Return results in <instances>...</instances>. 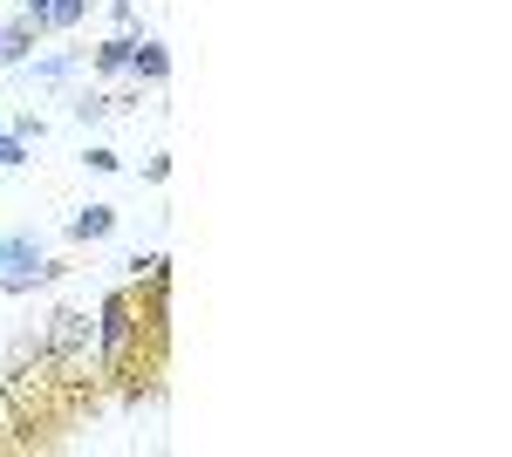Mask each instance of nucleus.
Returning <instances> with one entry per match:
<instances>
[{
  "mask_svg": "<svg viewBox=\"0 0 512 457\" xmlns=\"http://www.w3.org/2000/svg\"><path fill=\"white\" fill-rule=\"evenodd\" d=\"M144 348V307L130 287H110L96 307V376H130Z\"/></svg>",
  "mask_w": 512,
  "mask_h": 457,
  "instance_id": "f257e3e1",
  "label": "nucleus"
},
{
  "mask_svg": "<svg viewBox=\"0 0 512 457\" xmlns=\"http://www.w3.org/2000/svg\"><path fill=\"white\" fill-rule=\"evenodd\" d=\"M41 362L62 382H82L96 369V321L82 307H55L48 314V335H41Z\"/></svg>",
  "mask_w": 512,
  "mask_h": 457,
  "instance_id": "f03ea898",
  "label": "nucleus"
},
{
  "mask_svg": "<svg viewBox=\"0 0 512 457\" xmlns=\"http://www.w3.org/2000/svg\"><path fill=\"white\" fill-rule=\"evenodd\" d=\"M62 260H48L41 253L35 232H0V294H35L48 280H62Z\"/></svg>",
  "mask_w": 512,
  "mask_h": 457,
  "instance_id": "7ed1b4c3",
  "label": "nucleus"
},
{
  "mask_svg": "<svg viewBox=\"0 0 512 457\" xmlns=\"http://www.w3.org/2000/svg\"><path fill=\"white\" fill-rule=\"evenodd\" d=\"M130 82H137V89L171 82V48H164L158 35H137V48H130Z\"/></svg>",
  "mask_w": 512,
  "mask_h": 457,
  "instance_id": "20e7f679",
  "label": "nucleus"
},
{
  "mask_svg": "<svg viewBox=\"0 0 512 457\" xmlns=\"http://www.w3.org/2000/svg\"><path fill=\"white\" fill-rule=\"evenodd\" d=\"M35 48H41V28L14 14V21L0 28V69H28V62H35Z\"/></svg>",
  "mask_w": 512,
  "mask_h": 457,
  "instance_id": "39448f33",
  "label": "nucleus"
},
{
  "mask_svg": "<svg viewBox=\"0 0 512 457\" xmlns=\"http://www.w3.org/2000/svg\"><path fill=\"white\" fill-rule=\"evenodd\" d=\"M110 232H117V205H103V198L82 205L76 219H69V239H76V246H96V239H110Z\"/></svg>",
  "mask_w": 512,
  "mask_h": 457,
  "instance_id": "423d86ee",
  "label": "nucleus"
},
{
  "mask_svg": "<svg viewBox=\"0 0 512 457\" xmlns=\"http://www.w3.org/2000/svg\"><path fill=\"white\" fill-rule=\"evenodd\" d=\"M21 430H28V410L14 403V389H7V376H0V444H14V451H21V444H28Z\"/></svg>",
  "mask_w": 512,
  "mask_h": 457,
  "instance_id": "0eeeda50",
  "label": "nucleus"
},
{
  "mask_svg": "<svg viewBox=\"0 0 512 457\" xmlns=\"http://www.w3.org/2000/svg\"><path fill=\"white\" fill-rule=\"evenodd\" d=\"M130 48H137V35H110L96 48V76H130Z\"/></svg>",
  "mask_w": 512,
  "mask_h": 457,
  "instance_id": "6e6552de",
  "label": "nucleus"
},
{
  "mask_svg": "<svg viewBox=\"0 0 512 457\" xmlns=\"http://www.w3.org/2000/svg\"><path fill=\"white\" fill-rule=\"evenodd\" d=\"M28 157H35V144H21L14 130H0V171H21Z\"/></svg>",
  "mask_w": 512,
  "mask_h": 457,
  "instance_id": "1a4fd4ad",
  "label": "nucleus"
},
{
  "mask_svg": "<svg viewBox=\"0 0 512 457\" xmlns=\"http://www.w3.org/2000/svg\"><path fill=\"white\" fill-rule=\"evenodd\" d=\"M76 76V55H41L35 62V82H69Z\"/></svg>",
  "mask_w": 512,
  "mask_h": 457,
  "instance_id": "9d476101",
  "label": "nucleus"
},
{
  "mask_svg": "<svg viewBox=\"0 0 512 457\" xmlns=\"http://www.w3.org/2000/svg\"><path fill=\"white\" fill-rule=\"evenodd\" d=\"M110 110H117V96H89V89L76 96V123H103Z\"/></svg>",
  "mask_w": 512,
  "mask_h": 457,
  "instance_id": "9b49d317",
  "label": "nucleus"
},
{
  "mask_svg": "<svg viewBox=\"0 0 512 457\" xmlns=\"http://www.w3.org/2000/svg\"><path fill=\"white\" fill-rule=\"evenodd\" d=\"M89 14V0H48V28H76Z\"/></svg>",
  "mask_w": 512,
  "mask_h": 457,
  "instance_id": "f8f14e48",
  "label": "nucleus"
},
{
  "mask_svg": "<svg viewBox=\"0 0 512 457\" xmlns=\"http://www.w3.org/2000/svg\"><path fill=\"white\" fill-rule=\"evenodd\" d=\"M7 130H14L21 144H41V137H48V123H41L35 110H21V116H14V123H7Z\"/></svg>",
  "mask_w": 512,
  "mask_h": 457,
  "instance_id": "ddd939ff",
  "label": "nucleus"
},
{
  "mask_svg": "<svg viewBox=\"0 0 512 457\" xmlns=\"http://www.w3.org/2000/svg\"><path fill=\"white\" fill-rule=\"evenodd\" d=\"M82 164H89V171H117L123 157H117V151H110V144H89V157H82Z\"/></svg>",
  "mask_w": 512,
  "mask_h": 457,
  "instance_id": "4468645a",
  "label": "nucleus"
},
{
  "mask_svg": "<svg viewBox=\"0 0 512 457\" xmlns=\"http://www.w3.org/2000/svg\"><path fill=\"white\" fill-rule=\"evenodd\" d=\"M21 21H35L41 35H48V0H21Z\"/></svg>",
  "mask_w": 512,
  "mask_h": 457,
  "instance_id": "2eb2a0df",
  "label": "nucleus"
},
{
  "mask_svg": "<svg viewBox=\"0 0 512 457\" xmlns=\"http://www.w3.org/2000/svg\"><path fill=\"white\" fill-rule=\"evenodd\" d=\"M110 7H137V0H110Z\"/></svg>",
  "mask_w": 512,
  "mask_h": 457,
  "instance_id": "dca6fc26",
  "label": "nucleus"
}]
</instances>
